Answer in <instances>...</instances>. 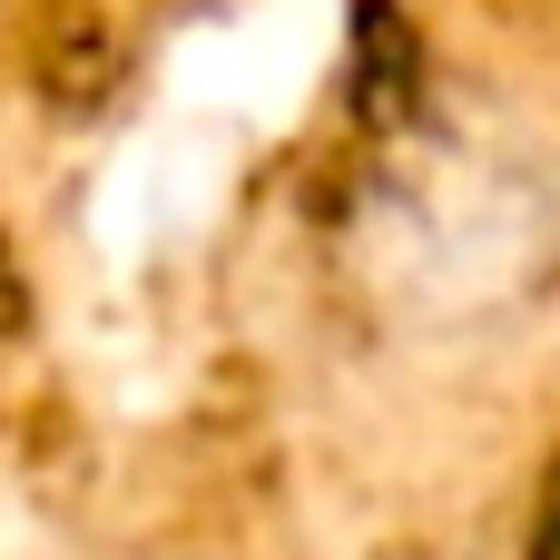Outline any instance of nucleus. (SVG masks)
<instances>
[{
    "label": "nucleus",
    "instance_id": "1",
    "mask_svg": "<svg viewBox=\"0 0 560 560\" xmlns=\"http://www.w3.org/2000/svg\"><path fill=\"white\" fill-rule=\"evenodd\" d=\"M345 285L404 345H492L560 285V197L502 148H404L345 217Z\"/></svg>",
    "mask_w": 560,
    "mask_h": 560
}]
</instances>
